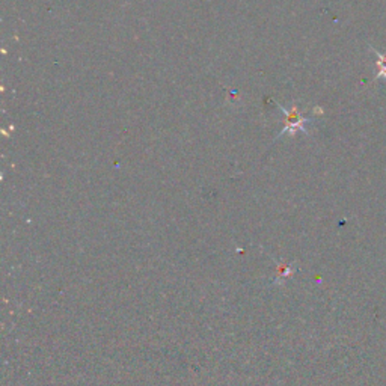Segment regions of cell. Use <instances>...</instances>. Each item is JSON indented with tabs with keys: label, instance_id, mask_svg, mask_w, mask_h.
<instances>
[{
	"label": "cell",
	"instance_id": "obj_1",
	"mask_svg": "<svg viewBox=\"0 0 386 386\" xmlns=\"http://www.w3.org/2000/svg\"><path fill=\"white\" fill-rule=\"evenodd\" d=\"M378 78L386 81V52L385 53L378 52Z\"/></svg>",
	"mask_w": 386,
	"mask_h": 386
}]
</instances>
